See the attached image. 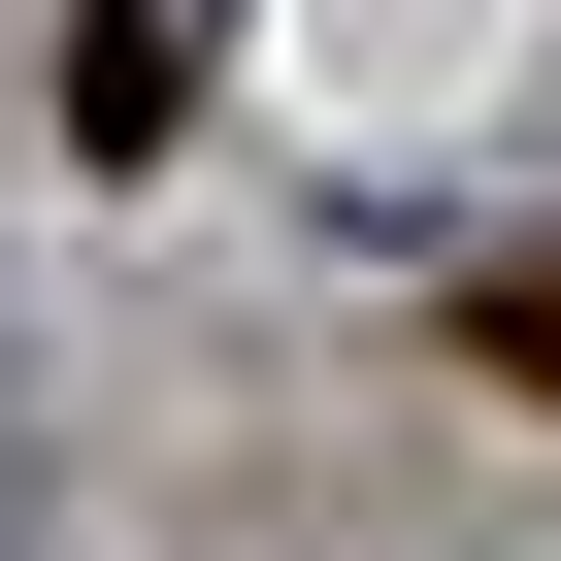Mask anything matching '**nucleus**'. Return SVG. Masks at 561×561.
<instances>
[{"instance_id": "1", "label": "nucleus", "mask_w": 561, "mask_h": 561, "mask_svg": "<svg viewBox=\"0 0 561 561\" xmlns=\"http://www.w3.org/2000/svg\"><path fill=\"white\" fill-rule=\"evenodd\" d=\"M0 528H34V364H0Z\"/></svg>"}]
</instances>
